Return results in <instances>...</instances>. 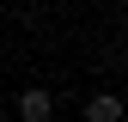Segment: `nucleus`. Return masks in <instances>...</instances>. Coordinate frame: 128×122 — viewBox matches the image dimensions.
Returning <instances> with one entry per match:
<instances>
[{
  "label": "nucleus",
  "instance_id": "obj_1",
  "mask_svg": "<svg viewBox=\"0 0 128 122\" xmlns=\"http://www.w3.org/2000/svg\"><path fill=\"white\" fill-rule=\"evenodd\" d=\"M55 116V98L43 86H30V92H18V122H49Z\"/></svg>",
  "mask_w": 128,
  "mask_h": 122
},
{
  "label": "nucleus",
  "instance_id": "obj_2",
  "mask_svg": "<svg viewBox=\"0 0 128 122\" xmlns=\"http://www.w3.org/2000/svg\"><path fill=\"white\" fill-rule=\"evenodd\" d=\"M86 122H122V98H110V92L86 98Z\"/></svg>",
  "mask_w": 128,
  "mask_h": 122
}]
</instances>
